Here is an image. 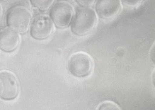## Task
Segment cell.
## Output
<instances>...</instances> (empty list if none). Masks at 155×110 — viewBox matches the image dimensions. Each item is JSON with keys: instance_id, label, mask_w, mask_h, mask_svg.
Returning <instances> with one entry per match:
<instances>
[{"instance_id": "cell-2", "label": "cell", "mask_w": 155, "mask_h": 110, "mask_svg": "<svg viewBox=\"0 0 155 110\" xmlns=\"http://www.w3.org/2000/svg\"><path fill=\"white\" fill-rule=\"evenodd\" d=\"M94 67L93 59L88 54L83 52L72 55L68 62V67L70 73L74 77L84 78L89 76Z\"/></svg>"}, {"instance_id": "cell-1", "label": "cell", "mask_w": 155, "mask_h": 110, "mask_svg": "<svg viewBox=\"0 0 155 110\" xmlns=\"http://www.w3.org/2000/svg\"><path fill=\"white\" fill-rule=\"evenodd\" d=\"M97 22V15L93 8L83 6L78 7L72 23L71 31L77 35H86L93 31Z\"/></svg>"}, {"instance_id": "cell-10", "label": "cell", "mask_w": 155, "mask_h": 110, "mask_svg": "<svg viewBox=\"0 0 155 110\" xmlns=\"http://www.w3.org/2000/svg\"><path fill=\"white\" fill-rule=\"evenodd\" d=\"M31 2L35 7L41 10H45L52 2L51 1H32Z\"/></svg>"}, {"instance_id": "cell-3", "label": "cell", "mask_w": 155, "mask_h": 110, "mask_svg": "<svg viewBox=\"0 0 155 110\" xmlns=\"http://www.w3.org/2000/svg\"><path fill=\"white\" fill-rule=\"evenodd\" d=\"M31 18L30 12L26 7L16 5L9 10L7 15V22L8 25L13 30L23 33L28 30Z\"/></svg>"}, {"instance_id": "cell-11", "label": "cell", "mask_w": 155, "mask_h": 110, "mask_svg": "<svg viewBox=\"0 0 155 110\" xmlns=\"http://www.w3.org/2000/svg\"><path fill=\"white\" fill-rule=\"evenodd\" d=\"M122 2L126 6H135L138 5L141 2V1H124Z\"/></svg>"}, {"instance_id": "cell-7", "label": "cell", "mask_w": 155, "mask_h": 110, "mask_svg": "<svg viewBox=\"0 0 155 110\" xmlns=\"http://www.w3.org/2000/svg\"><path fill=\"white\" fill-rule=\"evenodd\" d=\"M122 3L120 1L101 0L95 5L97 15L104 19L112 18L117 15L121 11Z\"/></svg>"}, {"instance_id": "cell-6", "label": "cell", "mask_w": 155, "mask_h": 110, "mask_svg": "<svg viewBox=\"0 0 155 110\" xmlns=\"http://www.w3.org/2000/svg\"><path fill=\"white\" fill-rule=\"evenodd\" d=\"M53 27V23L49 17L39 15L35 17L32 24L31 34L36 39H44L51 34Z\"/></svg>"}, {"instance_id": "cell-13", "label": "cell", "mask_w": 155, "mask_h": 110, "mask_svg": "<svg viewBox=\"0 0 155 110\" xmlns=\"http://www.w3.org/2000/svg\"><path fill=\"white\" fill-rule=\"evenodd\" d=\"M2 8L1 5L0 4V17H1L2 15Z\"/></svg>"}, {"instance_id": "cell-5", "label": "cell", "mask_w": 155, "mask_h": 110, "mask_svg": "<svg viewBox=\"0 0 155 110\" xmlns=\"http://www.w3.org/2000/svg\"><path fill=\"white\" fill-rule=\"evenodd\" d=\"M19 92L16 78L12 73L4 71L0 72V97L10 100L16 98Z\"/></svg>"}, {"instance_id": "cell-9", "label": "cell", "mask_w": 155, "mask_h": 110, "mask_svg": "<svg viewBox=\"0 0 155 110\" xmlns=\"http://www.w3.org/2000/svg\"><path fill=\"white\" fill-rule=\"evenodd\" d=\"M97 110H121L118 105L115 103L107 101L102 103Z\"/></svg>"}, {"instance_id": "cell-12", "label": "cell", "mask_w": 155, "mask_h": 110, "mask_svg": "<svg viewBox=\"0 0 155 110\" xmlns=\"http://www.w3.org/2000/svg\"><path fill=\"white\" fill-rule=\"evenodd\" d=\"M79 2L81 4L83 5V6H86L88 5L92 4L94 1H80Z\"/></svg>"}, {"instance_id": "cell-8", "label": "cell", "mask_w": 155, "mask_h": 110, "mask_svg": "<svg viewBox=\"0 0 155 110\" xmlns=\"http://www.w3.org/2000/svg\"><path fill=\"white\" fill-rule=\"evenodd\" d=\"M20 42L18 33L9 28L0 31V49L5 52H10L17 49Z\"/></svg>"}, {"instance_id": "cell-4", "label": "cell", "mask_w": 155, "mask_h": 110, "mask_svg": "<svg viewBox=\"0 0 155 110\" xmlns=\"http://www.w3.org/2000/svg\"><path fill=\"white\" fill-rule=\"evenodd\" d=\"M73 9L70 4L63 1L56 2L51 7L50 15L56 25L64 28L70 24Z\"/></svg>"}]
</instances>
